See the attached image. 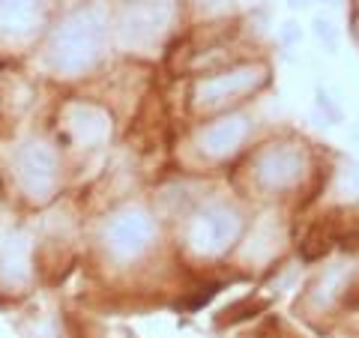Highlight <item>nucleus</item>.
Here are the masks:
<instances>
[{
	"label": "nucleus",
	"instance_id": "nucleus-1",
	"mask_svg": "<svg viewBox=\"0 0 359 338\" xmlns=\"http://www.w3.org/2000/svg\"><path fill=\"white\" fill-rule=\"evenodd\" d=\"M335 240H339V231H335L332 219H323L320 224H314V228L309 231L306 243H302V255H306L309 261H314V257H323L335 245Z\"/></svg>",
	"mask_w": 359,
	"mask_h": 338
}]
</instances>
